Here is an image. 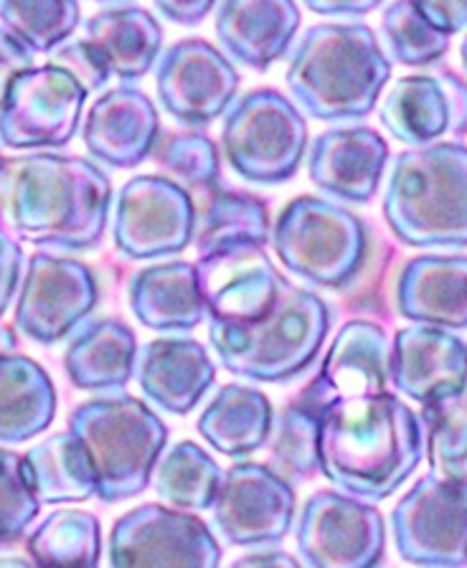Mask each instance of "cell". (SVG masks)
I'll use <instances>...</instances> for the list:
<instances>
[{
	"mask_svg": "<svg viewBox=\"0 0 467 568\" xmlns=\"http://www.w3.org/2000/svg\"><path fill=\"white\" fill-rule=\"evenodd\" d=\"M138 351V337L122 320H90L67 345V376L82 390H122L135 376Z\"/></svg>",
	"mask_w": 467,
	"mask_h": 568,
	"instance_id": "4316f807",
	"label": "cell"
},
{
	"mask_svg": "<svg viewBox=\"0 0 467 568\" xmlns=\"http://www.w3.org/2000/svg\"><path fill=\"white\" fill-rule=\"evenodd\" d=\"M240 82V71L226 53L204 39L173 43L155 64L158 102L186 128H206L226 114Z\"/></svg>",
	"mask_w": 467,
	"mask_h": 568,
	"instance_id": "2e32d148",
	"label": "cell"
},
{
	"mask_svg": "<svg viewBox=\"0 0 467 568\" xmlns=\"http://www.w3.org/2000/svg\"><path fill=\"white\" fill-rule=\"evenodd\" d=\"M33 61H37V51H31L21 39H16L11 31L0 26V104L16 79L37 67Z\"/></svg>",
	"mask_w": 467,
	"mask_h": 568,
	"instance_id": "b9f144b4",
	"label": "cell"
},
{
	"mask_svg": "<svg viewBox=\"0 0 467 568\" xmlns=\"http://www.w3.org/2000/svg\"><path fill=\"white\" fill-rule=\"evenodd\" d=\"M300 21L295 0H222L216 39L229 61L264 71L293 47Z\"/></svg>",
	"mask_w": 467,
	"mask_h": 568,
	"instance_id": "cb8c5ba5",
	"label": "cell"
},
{
	"mask_svg": "<svg viewBox=\"0 0 467 568\" xmlns=\"http://www.w3.org/2000/svg\"><path fill=\"white\" fill-rule=\"evenodd\" d=\"M135 378L150 404L186 416L214 386L216 366L204 345L193 337H155L138 351Z\"/></svg>",
	"mask_w": 467,
	"mask_h": 568,
	"instance_id": "603a6c76",
	"label": "cell"
},
{
	"mask_svg": "<svg viewBox=\"0 0 467 568\" xmlns=\"http://www.w3.org/2000/svg\"><path fill=\"white\" fill-rule=\"evenodd\" d=\"M0 568H39L31 558L23 556H0Z\"/></svg>",
	"mask_w": 467,
	"mask_h": 568,
	"instance_id": "7dc6e473",
	"label": "cell"
},
{
	"mask_svg": "<svg viewBox=\"0 0 467 568\" xmlns=\"http://www.w3.org/2000/svg\"><path fill=\"white\" fill-rule=\"evenodd\" d=\"M90 92L54 64L33 67L16 79L0 104V145L54 150L74 140Z\"/></svg>",
	"mask_w": 467,
	"mask_h": 568,
	"instance_id": "4fadbf2b",
	"label": "cell"
},
{
	"mask_svg": "<svg viewBox=\"0 0 467 568\" xmlns=\"http://www.w3.org/2000/svg\"><path fill=\"white\" fill-rule=\"evenodd\" d=\"M23 274V248L16 236L0 224V317L13 305L21 290Z\"/></svg>",
	"mask_w": 467,
	"mask_h": 568,
	"instance_id": "60d3db41",
	"label": "cell"
},
{
	"mask_svg": "<svg viewBox=\"0 0 467 568\" xmlns=\"http://www.w3.org/2000/svg\"><path fill=\"white\" fill-rule=\"evenodd\" d=\"M378 120L394 140L412 148L467 135V82L453 71L396 79L378 106Z\"/></svg>",
	"mask_w": 467,
	"mask_h": 568,
	"instance_id": "d6986e66",
	"label": "cell"
},
{
	"mask_svg": "<svg viewBox=\"0 0 467 568\" xmlns=\"http://www.w3.org/2000/svg\"><path fill=\"white\" fill-rule=\"evenodd\" d=\"M92 3H118V0H92Z\"/></svg>",
	"mask_w": 467,
	"mask_h": 568,
	"instance_id": "f907efd6",
	"label": "cell"
},
{
	"mask_svg": "<svg viewBox=\"0 0 467 568\" xmlns=\"http://www.w3.org/2000/svg\"><path fill=\"white\" fill-rule=\"evenodd\" d=\"M396 307L417 325L467 331V256H414L396 282Z\"/></svg>",
	"mask_w": 467,
	"mask_h": 568,
	"instance_id": "d4e9b609",
	"label": "cell"
},
{
	"mask_svg": "<svg viewBox=\"0 0 467 568\" xmlns=\"http://www.w3.org/2000/svg\"><path fill=\"white\" fill-rule=\"evenodd\" d=\"M460 59H463L465 71H467V36H465V41H463V47H460Z\"/></svg>",
	"mask_w": 467,
	"mask_h": 568,
	"instance_id": "681fc988",
	"label": "cell"
},
{
	"mask_svg": "<svg viewBox=\"0 0 467 568\" xmlns=\"http://www.w3.org/2000/svg\"><path fill=\"white\" fill-rule=\"evenodd\" d=\"M128 297L132 315L148 331L183 333L206 320L199 270L191 262L153 264L135 272Z\"/></svg>",
	"mask_w": 467,
	"mask_h": 568,
	"instance_id": "484cf974",
	"label": "cell"
},
{
	"mask_svg": "<svg viewBox=\"0 0 467 568\" xmlns=\"http://www.w3.org/2000/svg\"><path fill=\"white\" fill-rule=\"evenodd\" d=\"M386 163L389 142L374 128H333L311 142L307 175L331 199L364 206L376 195Z\"/></svg>",
	"mask_w": 467,
	"mask_h": 568,
	"instance_id": "7402d4cb",
	"label": "cell"
},
{
	"mask_svg": "<svg viewBox=\"0 0 467 568\" xmlns=\"http://www.w3.org/2000/svg\"><path fill=\"white\" fill-rule=\"evenodd\" d=\"M224 155L250 183L280 185L297 173L307 150V122L277 89L246 92L224 114Z\"/></svg>",
	"mask_w": 467,
	"mask_h": 568,
	"instance_id": "ba28073f",
	"label": "cell"
},
{
	"mask_svg": "<svg viewBox=\"0 0 467 568\" xmlns=\"http://www.w3.org/2000/svg\"><path fill=\"white\" fill-rule=\"evenodd\" d=\"M222 546L189 510L140 505L114 520L108 568H219Z\"/></svg>",
	"mask_w": 467,
	"mask_h": 568,
	"instance_id": "7c38bea8",
	"label": "cell"
},
{
	"mask_svg": "<svg viewBox=\"0 0 467 568\" xmlns=\"http://www.w3.org/2000/svg\"><path fill=\"white\" fill-rule=\"evenodd\" d=\"M384 219L414 248H467V145L435 142L394 158Z\"/></svg>",
	"mask_w": 467,
	"mask_h": 568,
	"instance_id": "277c9868",
	"label": "cell"
},
{
	"mask_svg": "<svg viewBox=\"0 0 467 568\" xmlns=\"http://www.w3.org/2000/svg\"><path fill=\"white\" fill-rule=\"evenodd\" d=\"M272 246L297 280L341 290L366 262L368 231L364 221L338 203L300 195L277 216Z\"/></svg>",
	"mask_w": 467,
	"mask_h": 568,
	"instance_id": "52a82bcc",
	"label": "cell"
},
{
	"mask_svg": "<svg viewBox=\"0 0 467 568\" xmlns=\"http://www.w3.org/2000/svg\"><path fill=\"white\" fill-rule=\"evenodd\" d=\"M295 544L305 568H382L386 523L374 503L321 490L303 505Z\"/></svg>",
	"mask_w": 467,
	"mask_h": 568,
	"instance_id": "8fae6325",
	"label": "cell"
},
{
	"mask_svg": "<svg viewBox=\"0 0 467 568\" xmlns=\"http://www.w3.org/2000/svg\"><path fill=\"white\" fill-rule=\"evenodd\" d=\"M97 302L100 287L90 266L72 256L37 252L16 297V327L31 341L54 345L92 315Z\"/></svg>",
	"mask_w": 467,
	"mask_h": 568,
	"instance_id": "5bb4252c",
	"label": "cell"
},
{
	"mask_svg": "<svg viewBox=\"0 0 467 568\" xmlns=\"http://www.w3.org/2000/svg\"><path fill=\"white\" fill-rule=\"evenodd\" d=\"M392 386L419 406L467 390V341L435 325H409L394 335Z\"/></svg>",
	"mask_w": 467,
	"mask_h": 568,
	"instance_id": "ffe728a7",
	"label": "cell"
},
{
	"mask_svg": "<svg viewBox=\"0 0 467 568\" xmlns=\"http://www.w3.org/2000/svg\"><path fill=\"white\" fill-rule=\"evenodd\" d=\"M270 234L267 203L252 193L226 191L219 185L206 195V206L199 216L193 244H196L199 256H204L240 244L267 246Z\"/></svg>",
	"mask_w": 467,
	"mask_h": 568,
	"instance_id": "1f68e13d",
	"label": "cell"
},
{
	"mask_svg": "<svg viewBox=\"0 0 467 568\" xmlns=\"http://www.w3.org/2000/svg\"><path fill=\"white\" fill-rule=\"evenodd\" d=\"M0 163H3V158H0Z\"/></svg>",
	"mask_w": 467,
	"mask_h": 568,
	"instance_id": "816d5d0a",
	"label": "cell"
},
{
	"mask_svg": "<svg viewBox=\"0 0 467 568\" xmlns=\"http://www.w3.org/2000/svg\"><path fill=\"white\" fill-rule=\"evenodd\" d=\"M414 6L447 36L467 31V0H414Z\"/></svg>",
	"mask_w": 467,
	"mask_h": 568,
	"instance_id": "7bdbcfd3",
	"label": "cell"
},
{
	"mask_svg": "<svg viewBox=\"0 0 467 568\" xmlns=\"http://www.w3.org/2000/svg\"><path fill=\"white\" fill-rule=\"evenodd\" d=\"M49 64L69 71V74H72L90 94L100 92V89H104V84L112 79L110 69L104 67L100 53L87 43V39H74V41L61 43L59 49L49 53Z\"/></svg>",
	"mask_w": 467,
	"mask_h": 568,
	"instance_id": "ab89813d",
	"label": "cell"
},
{
	"mask_svg": "<svg viewBox=\"0 0 467 568\" xmlns=\"http://www.w3.org/2000/svg\"><path fill=\"white\" fill-rule=\"evenodd\" d=\"M229 568H305L285 550H257V554L242 556Z\"/></svg>",
	"mask_w": 467,
	"mask_h": 568,
	"instance_id": "bcb514c9",
	"label": "cell"
},
{
	"mask_svg": "<svg viewBox=\"0 0 467 568\" xmlns=\"http://www.w3.org/2000/svg\"><path fill=\"white\" fill-rule=\"evenodd\" d=\"M41 503L26 473V459L0 447V546L23 538L39 518Z\"/></svg>",
	"mask_w": 467,
	"mask_h": 568,
	"instance_id": "f35d334b",
	"label": "cell"
},
{
	"mask_svg": "<svg viewBox=\"0 0 467 568\" xmlns=\"http://www.w3.org/2000/svg\"><path fill=\"white\" fill-rule=\"evenodd\" d=\"M331 331V310L311 290L285 282L275 307L244 325L211 323L209 341L222 366L254 384H287L313 366Z\"/></svg>",
	"mask_w": 467,
	"mask_h": 568,
	"instance_id": "5b68a950",
	"label": "cell"
},
{
	"mask_svg": "<svg viewBox=\"0 0 467 568\" xmlns=\"http://www.w3.org/2000/svg\"><path fill=\"white\" fill-rule=\"evenodd\" d=\"M196 201L165 175H135L114 201L112 239L128 260H165L196 239Z\"/></svg>",
	"mask_w": 467,
	"mask_h": 568,
	"instance_id": "30bf717a",
	"label": "cell"
},
{
	"mask_svg": "<svg viewBox=\"0 0 467 568\" xmlns=\"http://www.w3.org/2000/svg\"><path fill=\"white\" fill-rule=\"evenodd\" d=\"M84 39L122 82H138L158 64L163 29L145 8L118 6L84 21Z\"/></svg>",
	"mask_w": 467,
	"mask_h": 568,
	"instance_id": "83f0119b",
	"label": "cell"
},
{
	"mask_svg": "<svg viewBox=\"0 0 467 568\" xmlns=\"http://www.w3.org/2000/svg\"><path fill=\"white\" fill-rule=\"evenodd\" d=\"M453 479H465V483H467V452H465V457L460 462V467H457V473H455Z\"/></svg>",
	"mask_w": 467,
	"mask_h": 568,
	"instance_id": "c3c4849f",
	"label": "cell"
},
{
	"mask_svg": "<svg viewBox=\"0 0 467 568\" xmlns=\"http://www.w3.org/2000/svg\"><path fill=\"white\" fill-rule=\"evenodd\" d=\"M313 13L336 18H361L372 13L384 0H303Z\"/></svg>",
	"mask_w": 467,
	"mask_h": 568,
	"instance_id": "f6af8a7d",
	"label": "cell"
},
{
	"mask_svg": "<svg viewBox=\"0 0 467 568\" xmlns=\"http://www.w3.org/2000/svg\"><path fill=\"white\" fill-rule=\"evenodd\" d=\"M155 160L173 183L189 193H211L222 185V160L216 142L201 132H175L158 142Z\"/></svg>",
	"mask_w": 467,
	"mask_h": 568,
	"instance_id": "74e56055",
	"label": "cell"
},
{
	"mask_svg": "<svg viewBox=\"0 0 467 568\" xmlns=\"http://www.w3.org/2000/svg\"><path fill=\"white\" fill-rule=\"evenodd\" d=\"M382 39L389 61L404 67H429L449 51L453 36L432 26L414 0H392L382 16Z\"/></svg>",
	"mask_w": 467,
	"mask_h": 568,
	"instance_id": "d590c367",
	"label": "cell"
},
{
	"mask_svg": "<svg viewBox=\"0 0 467 568\" xmlns=\"http://www.w3.org/2000/svg\"><path fill=\"white\" fill-rule=\"evenodd\" d=\"M389 368L392 341L384 327L351 320L338 331L318 376L300 394L297 404L321 416L331 404L386 394L392 386Z\"/></svg>",
	"mask_w": 467,
	"mask_h": 568,
	"instance_id": "e0dca14e",
	"label": "cell"
},
{
	"mask_svg": "<svg viewBox=\"0 0 467 568\" xmlns=\"http://www.w3.org/2000/svg\"><path fill=\"white\" fill-rule=\"evenodd\" d=\"M196 270L211 323H254L275 307L287 282L257 244L226 246L199 256Z\"/></svg>",
	"mask_w": 467,
	"mask_h": 568,
	"instance_id": "ac0fdd59",
	"label": "cell"
},
{
	"mask_svg": "<svg viewBox=\"0 0 467 568\" xmlns=\"http://www.w3.org/2000/svg\"><path fill=\"white\" fill-rule=\"evenodd\" d=\"M216 3L219 0H153L155 11L179 26H199Z\"/></svg>",
	"mask_w": 467,
	"mask_h": 568,
	"instance_id": "ee69618b",
	"label": "cell"
},
{
	"mask_svg": "<svg viewBox=\"0 0 467 568\" xmlns=\"http://www.w3.org/2000/svg\"><path fill=\"white\" fill-rule=\"evenodd\" d=\"M69 432L82 442L97 475V497L114 505L143 495L153 483L169 426L140 398L114 390L79 404Z\"/></svg>",
	"mask_w": 467,
	"mask_h": 568,
	"instance_id": "8992f818",
	"label": "cell"
},
{
	"mask_svg": "<svg viewBox=\"0 0 467 568\" xmlns=\"http://www.w3.org/2000/svg\"><path fill=\"white\" fill-rule=\"evenodd\" d=\"M394 546L419 568H467V483L429 473L392 510Z\"/></svg>",
	"mask_w": 467,
	"mask_h": 568,
	"instance_id": "9c48e42d",
	"label": "cell"
},
{
	"mask_svg": "<svg viewBox=\"0 0 467 568\" xmlns=\"http://www.w3.org/2000/svg\"><path fill=\"white\" fill-rule=\"evenodd\" d=\"M112 181L77 155L37 150L0 163V224L51 252H87L102 242Z\"/></svg>",
	"mask_w": 467,
	"mask_h": 568,
	"instance_id": "6da1fadb",
	"label": "cell"
},
{
	"mask_svg": "<svg viewBox=\"0 0 467 568\" xmlns=\"http://www.w3.org/2000/svg\"><path fill=\"white\" fill-rule=\"evenodd\" d=\"M161 118L138 87L120 84L104 92L87 112L82 140L97 163L128 171L155 153Z\"/></svg>",
	"mask_w": 467,
	"mask_h": 568,
	"instance_id": "44dd1931",
	"label": "cell"
},
{
	"mask_svg": "<svg viewBox=\"0 0 467 568\" xmlns=\"http://www.w3.org/2000/svg\"><path fill=\"white\" fill-rule=\"evenodd\" d=\"M222 483V467L196 442L173 444L158 459L153 473V490L158 497L179 510H211Z\"/></svg>",
	"mask_w": 467,
	"mask_h": 568,
	"instance_id": "836d02e7",
	"label": "cell"
},
{
	"mask_svg": "<svg viewBox=\"0 0 467 568\" xmlns=\"http://www.w3.org/2000/svg\"><path fill=\"white\" fill-rule=\"evenodd\" d=\"M57 416V388L29 355L0 353V444L39 437Z\"/></svg>",
	"mask_w": 467,
	"mask_h": 568,
	"instance_id": "f546056e",
	"label": "cell"
},
{
	"mask_svg": "<svg viewBox=\"0 0 467 568\" xmlns=\"http://www.w3.org/2000/svg\"><path fill=\"white\" fill-rule=\"evenodd\" d=\"M214 528L226 544L272 548L295 523L293 483L260 462H240L224 475L214 503Z\"/></svg>",
	"mask_w": 467,
	"mask_h": 568,
	"instance_id": "9a60e30c",
	"label": "cell"
},
{
	"mask_svg": "<svg viewBox=\"0 0 467 568\" xmlns=\"http://www.w3.org/2000/svg\"><path fill=\"white\" fill-rule=\"evenodd\" d=\"M26 548L39 568H100V518L90 510H54L33 528Z\"/></svg>",
	"mask_w": 467,
	"mask_h": 568,
	"instance_id": "d6a6232c",
	"label": "cell"
},
{
	"mask_svg": "<svg viewBox=\"0 0 467 568\" xmlns=\"http://www.w3.org/2000/svg\"><path fill=\"white\" fill-rule=\"evenodd\" d=\"M275 412L257 388L229 384L201 412L196 429L211 449L229 459L250 457L270 442Z\"/></svg>",
	"mask_w": 467,
	"mask_h": 568,
	"instance_id": "f1b7e54d",
	"label": "cell"
},
{
	"mask_svg": "<svg viewBox=\"0 0 467 568\" xmlns=\"http://www.w3.org/2000/svg\"><path fill=\"white\" fill-rule=\"evenodd\" d=\"M29 483L41 505L84 503L97 497L92 459L72 432H61L23 455Z\"/></svg>",
	"mask_w": 467,
	"mask_h": 568,
	"instance_id": "4dcf8cb0",
	"label": "cell"
},
{
	"mask_svg": "<svg viewBox=\"0 0 467 568\" xmlns=\"http://www.w3.org/2000/svg\"><path fill=\"white\" fill-rule=\"evenodd\" d=\"M392 61L366 23H318L290 51L285 82L313 120L348 122L374 112Z\"/></svg>",
	"mask_w": 467,
	"mask_h": 568,
	"instance_id": "3957f363",
	"label": "cell"
},
{
	"mask_svg": "<svg viewBox=\"0 0 467 568\" xmlns=\"http://www.w3.org/2000/svg\"><path fill=\"white\" fill-rule=\"evenodd\" d=\"M272 469L287 483L321 473V416L297 402L282 412L270 434Z\"/></svg>",
	"mask_w": 467,
	"mask_h": 568,
	"instance_id": "8d00e7d4",
	"label": "cell"
},
{
	"mask_svg": "<svg viewBox=\"0 0 467 568\" xmlns=\"http://www.w3.org/2000/svg\"><path fill=\"white\" fill-rule=\"evenodd\" d=\"M425 452L419 416L389 390L331 404L321 414V473L364 503L389 500Z\"/></svg>",
	"mask_w": 467,
	"mask_h": 568,
	"instance_id": "7a4b0ae2",
	"label": "cell"
},
{
	"mask_svg": "<svg viewBox=\"0 0 467 568\" xmlns=\"http://www.w3.org/2000/svg\"><path fill=\"white\" fill-rule=\"evenodd\" d=\"M82 21L77 0H0V23L37 53H51Z\"/></svg>",
	"mask_w": 467,
	"mask_h": 568,
	"instance_id": "e575fe53",
	"label": "cell"
}]
</instances>
